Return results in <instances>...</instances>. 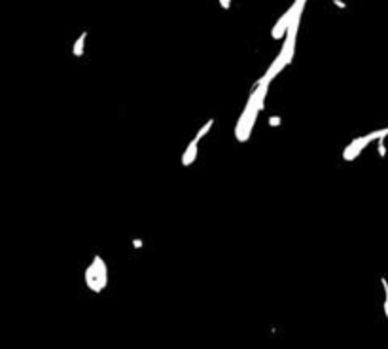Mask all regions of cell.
<instances>
[{
  "label": "cell",
  "mask_w": 388,
  "mask_h": 349,
  "mask_svg": "<svg viewBox=\"0 0 388 349\" xmlns=\"http://www.w3.org/2000/svg\"><path fill=\"white\" fill-rule=\"evenodd\" d=\"M85 285L93 292H101L108 285V270L101 256H95L91 266L85 270Z\"/></svg>",
  "instance_id": "6da1fadb"
},
{
  "label": "cell",
  "mask_w": 388,
  "mask_h": 349,
  "mask_svg": "<svg viewBox=\"0 0 388 349\" xmlns=\"http://www.w3.org/2000/svg\"><path fill=\"white\" fill-rule=\"evenodd\" d=\"M197 144H199V139L195 137V139L191 141V144L187 146L186 154H184V158H182V165H189V163L195 159V154H197Z\"/></svg>",
  "instance_id": "7a4b0ae2"
},
{
  "label": "cell",
  "mask_w": 388,
  "mask_h": 349,
  "mask_svg": "<svg viewBox=\"0 0 388 349\" xmlns=\"http://www.w3.org/2000/svg\"><path fill=\"white\" fill-rule=\"evenodd\" d=\"M83 42H85V32L80 34V38H78L76 44H74V55H76V57H80V55L83 53Z\"/></svg>",
  "instance_id": "3957f363"
},
{
  "label": "cell",
  "mask_w": 388,
  "mask_h": 349,
  "mask_svg": "<svg viewBox=\"0 0 388 349\" xmlns=\"http://www.w3.org/2000/svg\"><path fill=\"white\" fill-rule=\"evenodd\" d=\"M212 124H214V120H208V122H206V124H204V126L201 127V131H199V133H197V139H199V141H201L203 137H204V135H206V133H208V129H210V127H212Z\"/></svg>",
  "instance_id": "277c9868"
},
{
  "label": "cell",
  "mask_w": 388,
  "mask_h": 349,
  "mask_svg": "<svg viewBox=\"0 0 388 349\" xmlns=\"http://www.w3.org/2000/svg\"><path fill=\"white\" fill-rule=\"evenodd\" d=\"M220 4H222V8H225V10H227L231 2H229V0H220Z\"/></svg>",
  "instance_id": "5b68a950"
},
{
  "label": "cell",
  "mask_w": 388,
  "mask_h": 349,
  "mask_svg": "<svg viewBox=\"0 0 388 349\" xmlns=\"http://www.w3.org/2000/svg\"><path fill=\"white\" fill-rule=\"evenodd\" d=\"M269 124H271V126H277V124H280V118H271Z\"/></svg>",
  "instance_id": "8992f818"
}]
</instances>
